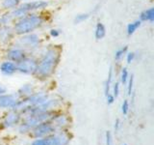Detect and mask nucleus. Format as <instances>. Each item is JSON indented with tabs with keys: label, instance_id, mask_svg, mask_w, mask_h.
Returning a JSON list of instances; mask_svg holds the SVG:
<instances>
[{
	"label": "nucleus",
	"instance_id": "nucleus-1",
	"mask_svg": "<svg viewBox=\"0 0 154 145\" xmlns=\"http://www.w3.org/2000/svg\"><path fill=\"white\" fill-rule=\"evenodd\" d=\"M37 70L34 76L38 80H46L54 75L61 60V48L55 45L42 47L38 50Z\"/></svg>",
	"mask_w": 154,
	"mask_h": 145
},
{
	"label": "nucleus",
	"instance_id": "nucleus-2",
	"mask_svg": "<svg viewBox=\"0 0 154 145\" xmlns=\"http://www.w3.org/2000/svg\"><path fill=\"white\" fill-rule=\"evenodd\" d=\"M46 23V18L41 12L31 13L14 21L13 29L16 36L24 35L28 33H34L42 29Z\"/></svg>",
	"mask_w": 154,
	"mask_h": 145
},
{
	"label": "nucleus",
	"instance_id": "nucleus-3",
	"mask_svg": "<svg viewBox=\"0 0 154 145\" xmlns=\"http://www.w3.org/2000/svg\"><path fill=\"white\" fill-rule=\"evenodd\" d=\"M54 113L55 111H46V112H33L24 114L20 124L18 125L19 133L25 134L31 132L34 128L41 123L49 121Z\"/></svg>",
	"mask_w": 154,
	"mask_h": 145
},
{
	"label": "nucleus",
	"instance_id": "nucleus-4",
	"mask_svg": "<svg viewBox=\"0 0 154 145\" xmlns=\"http://www.w3.org/2000/svg\"><path fill=\"white\" fill-rule=\"evenodd\" d=\"M49 0H26V1L20 2V4L16 9L11 11V13L16 21L28 14L45 11L49 7Z\"/></svg>",
	"mask_w": 154,
	"mask_h": 145
},
{
	"label": "nucleus",
	"instance_id": "nucleus-5",
	"mask_svg": "<svg viewBox=\"0 0 154 145\" xmlns=\"http://www.w3.org/2000/svg\"><path fill=\"white\" fill-rule=\"evenodd\" d=\"M14 44L23 48L28 54H37L42 47V39L37 32L16 36Z\"/></svg>",
	"mask_w": 154,
	"mask_h": 145
},
{
	"label": "nucleus",
	"instance_id": "nucleus-6",
	"mask_svg": "<svg viewBox=\"0 0 154 145\" xmlns=\"http://www.w3.org/2000/svg\"><path fill=\"white\" fill-rule=\"evenodd\" d=\"M49 96L45 91H36L31 96L26 97V98L19 99L17 104L14 108V110L20 112L22 115L26 114L31 109L35 108L36 106L40 105L42 102H45L47 97Z\"/></svg>",
	"mask_w": 154,
	"mask_h": 145
},
{
	"label": "nucleus",
	"instance_id": "nucleus-7",
	"mask_svg": "<svg viewBox=\"0 0 154 145\" xmlns=\"http://www.w3.org/2000/svg\"><path fill=\"white\" fill-rule=\"evenodd\" d=\"M69 142V137L64 130H59L40 138H35L30 145H67Z\"/></svg>",
	"mask_w": 154,
	"mask_h": 145
},
{
	"label": "nucleus",
	"instance_id": "nucleus-8",
	"mask_svg": "<svg viewBox=\"0 0 154 145\" xmlns=\"http://www.w3.org/2000/svg\"><path fill=\"white\" fill-rule=\"evenodd\" d=\"M38 57L35 54H27L17 63V72L25 76H34L37 70Z\"/></svg>",
	"mask_w": 154,
	"mask_h": 145
},
{
	"label": "nucleus",
	"instance_id": "nucleus-9",
	"mask_svg": "<svg viewBox=\"0 0 154 145\" xmlns=\"http://www.w3.org/2000/svg\"><path fill=\"white\" fill-rule=\"evenodd\" d=\"M28 53L21 48L20 47L17 46L16 44H12L8 47H6L4 51V57L5 59L13 61L14 63H17L20 60H22L24 57H25Z\"/></svg>",
	"mask_w": 154,
	"mask_h": 145
},
{
	"label": "nucleus",
	"instance_id": "nucleus-10",
	"mask_svg": "<svg viewBox=\"0 0 154 145\" xmlns=\"http://www.w3.org/2000/svg\"><path fill=\"white\" fill-rule=\"evenodd\" d=\"M57 132L54 125L51 123V121H46V122L41 123L38 125L37 127L34 128L31 130V135L34 138H40L43 137H47V135L55 134Z\"/></svg>",
	"mask_w": 154,
	"mask_h": 145
},
{
	"label": "nucleus",
	"instance_id": "nucleus-11",
	"mask_svg": "<svg viewBox=\"0 0 154 145\" xmlns=\"http://www.w3.org/2000/svg\"><path fill=\"white\" fill-rule=\"evenodd\" d=\"M23 115L14 109H10L9 112L4 116L1 122L2 127L5 129H10L19 125L22 120Z\"/></svg>",
	"mask_w": 154,
	"mask_h": 145
},
{
	"label": "nucleus",
	"instance_id": "nucleus-12",
	"mask_svg": "<svg viewBox=\"0 0 154 145\" xmlns=\"http://www.w3.org/2000/svg\"><path fill=\"white\" fill-rule=\"evenodd\" d=\"M19 96L17 92L6 93L0 95V109H14V108L19 101Z\"/></svg>",
	"mask_w": 154,
	"mask_h": 145
},
{
	"label": "nucleus",
	"instance_id": "nucleus-13",
	"mask_svg": "<svg viewBox=\"0 0 154 145\" xmlns=\"http://www.w3.org/2000/svg\"><path fill=\"white\" fill-rule=\"evenodd\" d=\"M14 39H16V34L12 25H0V46L8 47L12 45Z\"/></svg>",
	"mask_w": 154,
	"mask_h": 145
},
{
	"label": "nucleus",
	"instance_id": "nucleus-14",
	"mask_svg": "<svg viewBox=\"0 0 154 145\" xmlns=\"http://www.w3.org/2000/svg\"><path fill=\"white\" fill-rule=\"evenodd\" d=\"M51 123L54 125V127L56 128L57 132L59 130H64L69 124V116H66V114H58L54 113V115L52 116V118L50 119Z\"/></svg>",
	"mask_w": 154,
	"mask_h": 145
},
{
	"label": "nucleus",
	"instance_id": "nucleus-15",
	"mask_svg": "<svg viewBox=\"0 0 154 145\" xmlns=\"http://www.w3.org/2000/svg\"><path fill=\"white\" fill-rule=\"evenodd\" d=\"M0 72L5 76H12L17 74V63L4 59L0 63Z\"/></svg>",
	"mask_w": 154,
	"mask_h": 145
},
{
	"label": "nucleus",
	"instance_id": "nucleus-16",
	"mask_svg": "<svg viewBox=\"0 0 154 145\" xmlns=\"http://www.w3.org/2000/svg\"><path fill=\"white\" fill-rule=\"evenodd\" d=\"M36 90V86L34 85L31 82H26V83H23L19 86V88L17 89V93L19 96V98H26V97L31 96L33 93H35Z\"/></svg>",
	"mask_w": 154,
	"mask_h": 145
},
{
	"label": "nucleus",
	"instance_id": "nucleus-17",
	"mask_svg": "<svg viewBox=\"0 0 154 145\" xmlns=\"http://www.w3.org/2000/svg\"><path fill=\"white\" fill-rule=\"evenodd\" d=\"M139 19L142 22L153 23V21H154V9H153V7H149L146 10H143V12H141Z\"/></svg>",
	"mask_w": 154,
	"mask_h": 145
},
{
	"label": "nucleus",
	"instance_id": "nucleus-18",
	"mask_svg": "<svg viewBox=\"0 0 154 145\" xmlns=\"http://www.w3.org/2000/svg\"><path fill=\"white\" fill-rule=\"evenodd\" d=\"M20 4V0H0V7L4 11L11 12Z\"/></svg>",
	"mask_w": 154,
	"mask_h": 145
},
{
	"label": "nucleus",
	"instance_id": "nucleus-19",
	"mask_svg": "<svg viewBox=\"0 0 154 145\" xmlns=\"http://www.w3.org/2000/svg\"><path fill=\"white\" fill-rule=\"evenodd\" d=\"M114 77H115V70L114 67H110L109 72H108V76H107V79H106L105 83H104V93L105 96L111 93V87L114 82Z\"/></svg>",
	"mask_w": 154,
	"mask_h": 145
},
{
	"label": "nucleus",
	"instance_id": "nucleus-20",
	"mask_svg": "<svg viewBox=\"0 0 154 145\" xmlns=\"http://www.w3.org/2000/svg\"><path fill=\"white\" fill-rule=\"evenodd\" d=\"M106 36V27L101 21H97L94 26V38L97 41L103 40Z\"/></svg>",
	"mask_w": 154,
	"mask_h": 145
},
{
	"label": "nucleus",
	"instance_id": "nucleus-21",
	"mask_svg": "<svg viewBox=\"0 0 154 145\" xmlns=\"http://www.w3.org/2000/svg\"><path fill=\"white\" fill-rule=\"evenodd\" d=\"M14 21V18L11 12L9 11H4L2 14H0V25H13Z\"/></svg>",
	"mask_w": 154,
	"mask_h": 145
},
{
	"label": "nucleus",
	"instance_id": "nucleus-22",
	"mask_svg": "<svg viewBox=\"0 0 154 145\" xmlns=\"http://www.w3.org/2000/svg\"><path fill=\"white\" fill-rule=\"evenodd\" d=\"M142 21H140V19H135V21H131V22H129L127 24V26H126V34H127V36H132L134 35L135 33L137 32V30L142 26Z\"/></svg>",
	"mask_w": 154,
	"mask_h": 145
},
{
	"label": "nucleus",
	"instance_id": "nucleus-23",
	"mask_svg": "<svg viewBox=\"0 0 154 145\" xmlns=\"http://www.w3.org/2000/svg\"><path fill=\"white\" fill-rule=\"evenodd\" d=\"M128 50H128L127 46H124V47L118 48V50L115 51V54H114V59H115L116 63H119L120 61H122Z\"/></svg>",
	"mask_w": 154,
	"mask_h": 145
},
{
	"label": "nucleus",
	"instance_id": "nucleus-24",
	"mask_svg": "<svg viewBox=\"0 0 154 145\" xmlns=\"http://www.w3.org/2000/svg\"><path fill=\"white\" fill-rule=\"evenodd\" d=\"M91 17V13H79L75 14V17L73 18L74 24H81L85 21H87Z\"/></svg>",
	"mask_w": 154,
	"mask_h": 145
},
{
	"label": "nucleus",
	"instance_id": "nucleus-25",
	"mask_svg": "<svg viewBox=\"0 0 154 145\" xmlns=\"http://www.w3.org/2000/svg\"><path fill=\"white\" fill-rule=\"evenodd\" d=\"M129 72L126 67H122V70H120V74H119V82L120 84H126V82L129 79Z\"/></svg>",
	"mask_w": 154,
	"mask_h": 145
},
{
	"label": "nucleus",
	"instance_id": "nucleus-26",
	"mask_svg": "<svg viewBox=\"0 0 154 145\" xmlns=\"http://www.w3.org/2000/svg\"><path fill=\"white\" fill-rule=\"evenodd\" d=\"M111 91H112L111 93H112L115 98L117 99L119 95V93H120V82L119 81L113 82L112 87H111Z\"/></svg>",
	"mask_w": 154,
	"mask_h": 145
},
{
	"label": "nucleus",
	"instance_id": "nucleus-27",
	"mask_svg": "<svg viewBox=\"0 0 154 145\" xmlns=\"http://www.w3.org/2000/svg\"><path fill=\"white\" fill-rule=\"evenodd\" d=\"M126 86H127V95L131 96L133 93V88H134V76L133 75L129 76V79L126 82Z\"/></svg>",
	"mask_w": 154,
	"mask_h": 145
},
{
	"label": "nucleus",
	"instance_id": "nucleus-28",
	"mask_svg": "<svg viewBox=\"0 0 154 145\" xmlns=\"http://www.w3.org/2000/svg\"><path fill=\"white\" fill-rule=\"evenodd\" d=\"M124 59H125V61H126L127 64H131V63L134 62V60L136 59V52L128 50L124 56Z\"/></svg>",
	"mask_w": 154,
	"mask_h": 145
},
{
	"label": "nucleus",
	"instance_id": "nucleus-29",
	"mask_svg": "<svg viewBox=\"0 0 154 145\" xmlns=\"http://www.w3.org/2000/svg\"><path fill=\"white\" fill-rule=\"evenodd\" d=\"M48 34H49V36L53 39H56V38H59L61 36V34H62V30L59 28H55V27H53V28H50L49 29V31H48Z\"/></svg>",
	"mask_w": 154,
	"mask_h": 145
},
{
	"label": "nucleus",
	"instance_id": "nucleus-30",
	"mask_svg": "<svg viewBox=\"0 0 154 145\" xmlns=\"http://www.w3.org/2000/svg\"><path fill=\"white\" fill-rule=\"evenodd\" d=\"M129 108H130V105H129V101L128 100H124L122 104V112L123 115H127L129 112Z\"/></svg>",
	"mask_w": 154,
	"mask_h": 145
},
{
	"label": "nucleus",
	"instance_id": "nucleus-31",
	"mask_svg": "<svg viewBox=\"0 0 154 145\" xmlns=\"http://www.w3.org/2000/svg\"><path fill=\"white\" fill-rule=\"evenodd\" d=\"M105 142L106 145H113V137H112V134L109 130H107L105 134Z\"/></svg>",
	"mask_w": 154,
	"mask_h": 145
},
{
	"label": "nucleus",
	"instance_id": "nucleus-32",
	"mask_svg": "<svg viewBox=\"0 0 154 145\" xmlns=\"http://www.w3.org/2000/svg\"><path fill=\"white\" fill-rule=\"evenodd\" d=\"M106 103H107L108 105H113L115 103V101H116V98L114 97V95L112 93H110L108 95H106Z\"/></svg>",
	"mask_w": 154,
	"mask_h": 145
},
{
	"label": "nucleus",
	"instance_id": "nucleus-33",
	"mask_svg": "<svg viewBox=\"0 0 154 145\" xmlns=\"http://www.w3.org/2000/svg\"><path fill=\"white\" fill-rule=\"evenodd\" d=\"M6 92H7V87L5 86L3 83H1V82H0V95L6 93Z\"/></svg>",
	"mask_w": 154,
	"mask_h": 145
},
{
	"label": "nucleus",
	"instance_id": "nucleus-34",
	"mask_svg": "<svg viewBox=\"0 0 154 145\" xmlns=\"http://www.w3.org/2000/svg\"><path fill=\"white\" fill-rule=\"evenodd\" d=\"M119 127H120V121H119V119H117L115 121V125H114L115 130H119Z\"/></svg>",
	"mask_w": 154,
	"mask_h": 145
},
{
	"label": "nucleus",
	"instance_id": "nucleus-35",
	"mask_svg": "<svg viewBox=\"0 0 154 145\" xmlns=\"http://www.w3.org/2000/svg\"><path fill=\"white\" fill-rule=\"evenodd\" d=\"M23 1H26V0H20V2H23Z\"/></svg>",
	"mask_w": 154,
	"mask_h": 145
},
{
	"label": "nucleus",
	"instance_id": "nucleus-36",
	"mask_svg": "<svg viewBox=\"0 0 154 145\" xmlns=\"http://www.w3.org/2000/svg\"><path fill=\"white\" fill-rule=\"evenodd\" d=\"M123 145H127V144H123Z\"/></svg>",
	"mask_w": 154,
	"mask_h": 145
}]
</instances>
